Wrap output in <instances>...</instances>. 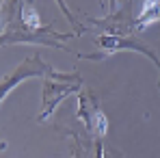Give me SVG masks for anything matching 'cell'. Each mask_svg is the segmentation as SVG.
Here are the masks:
<instances>
[{
    "label": "cell",
    "mask_w": 160,
    "mask_h": 158,
    "mask_svg": "<svg viewBox=\"0 0 160 158\" xmlns=\"http://www.w3.org/2000/svg\"><path fill=\"white\" fill-rule=\"evenodd\" d=\"M95 130H98V134H104L106 132V115L104 113H95Z\"/></svg>",
    "instance_id": "277c9868"
},
{
    "label": "cell",
    "mask_w": 160,
    "mask_h": 158,
    "mask_svg": "<svg viewBox=\"0 0 160 158\" xmlns=\"http://www.w3.org/2000/svg\"><path fill=\"white\" fill-rule=\"evenodd\" d=\"M58 4H61V7H63V9H65V4H63V0H58ZM65 13H67V15H69V11H67V9H65ZM69 18H72V15H69Z\"/></svg>",
    "instance_id": "5b68a950"
},
{
    "label": "cell",
    "mask_w": 160,
    "mask_h": 158,
    "mask_svg": "<svg viewBox=\"0 0 160 158\" xmlns=\"http://www.w3.org/2000/svg\"><path fill=\"white\" fill-rule=\"evenodd\" d=\"M41 72V63L37 61V59H32V61H28L26 65H22L15 74H11V76H7V78H2V82H0V100L20 82V80L28 78V76H37Z\"/></svg>",
    "instance_id": "6da1fadb"
},
{
    "label": "cell",
    "mask_w": 160,
    "mask_h": 158,
    "mask_svg": "<svg viewBox=\"0 0 160 158\" xmlns=\"http://www.w3.org/2000/svg\"><path fill=\"white\" fill-rule=\"evenodd\" d=\"M2 147H4V143H0V150H2Z\"/></svg>",
    "instance_id": "8992f818"
},
{
    "label": "cell",
    "mask_w": 160,
    "mask_h": 158,
    "mask_svg": "<svg viewBox=\"0 0 160 158\" xmlns=\"http://www.w3.org/2000/svg\"><path fill=\"white\" fill-rule=\"evenodd\" d=\"M106 48H110V50H117V48H134V50H141V52H145V54H149L156 63H158V59H156V54L152 52L149 48H145V46H138V43H132V41H126V39H121V37H102L100 39ZM160 65V63H158Z\"/></svg>",
    "instance_id": "7a4b0ae2"
},
{
    "label": "cell",
    "mask_w": 160,
    "mask_h": 158,
    "mask_svg": "<svg viewBox=\"0 0 160 158\" xmlns=\"http://www.w3.org/2000/svg\"><path fill=\"white\" fill-rule=\"evenodd\" d=\"M24 20H26V24L28 26H32V28H39L41 26V22H39V15H37V11H35V7L30 4L26 9V15H24Z\"/></svg>",
    "instance_id": "3957f363"
}]
</instances>
